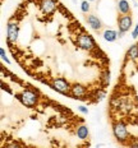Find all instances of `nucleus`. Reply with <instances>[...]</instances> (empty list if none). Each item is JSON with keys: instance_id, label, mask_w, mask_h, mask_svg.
<instances>
[{"instance_id": "obj_12", "label": "nucleus", "mask_w": 138, "mask_h": 148, "mask_svg": "<svg viewBox=\"0 0 138 148\" xmlns=\"http://www.w3.org/2000/svg\"><path fill=\"white\" fill-rule=\"evenodd\" d=\"M78 111H81L82 114H88V109L86 107V106H78Z\"/></svg>"}, {"instance_id": "obj_7", "label": "nucleus", "mask_w": 138, "mask_h": 148, "mask_svg": "<svg viewBox=\"0 0 138 148\" xmlns=\"http://www.w3.org/2000/svg\"><path fill=\"white\" fill-rule=\"evenodd\" d=\"M118 38V32H115L114 29H106L104 32V40L107 42H114Z\"/></svg>"}, {"instance_id": "obj_9", "label": "nucleus", "mask_w": 138, "mask_h": 148, "mask_svg": "<svg viewBox=\"0 0 138 148\" xmlns=\"http://www.w3.org/2000/svg\"><path fill=\"white\" fill-rule=\"evenodd\" d=\"M127 56L128 58H131L132 60H136V59H138V43H136V45L131 46L127 52Z\"/></svg>"}, {"instance_id": "obj_14", "label": "nucleus", "mask_w": 138, "mask_h": 148, "mask_svg": "<svg viewBox=\"0 0 138 148\" xmlns=\"http://www.w3.org/2000/svg\"><path fill=\"white\" fill-rule=\"evenodd\" d=\"M124 33H125V32L119 31V32H118V37H123V36H124Z\"/></svg>"}, {"instance_id": "obj_13", "label": "nucleus", "mask_w": 138, "mask_h": 148, "mask_svg": "<svg viewBox=\"0 0 138 148\" xmlns=\"http://www.w3.org/2000/svg\"><path fill=\"white\" fill-rule=\"evenodd\" d=\"M132 36H133V38H137L138 37V24L136 26V28H134L133 33H132Z\"/></svg>"}, {"instance_id": "obj_1", "label": "nucleus", "mask_w": 138, "mask_h": 148, "mask_svg": "<svg viewBox=\"0 0 138 148\" xmlns=\"http://www.w3.org/2000/svg\"><path fill=\"white\" fill-rule=\"evenodd\" d=\"M24 88L22 92L17 93L16 97L22 102V105L24 107H35L39 103V91L36 88Z\"/></svg>"}, {"instance_id": "obj_8", "label": "nucleus", "mask_w": 138, "mask_h": 148, "mask_svg": "<svg viewBox=\"0 0 138 148\" xmlns=\"http://www.w3.org/2000/svg\"><path fill=\"white\" fill-rule=\"evenodd\" d=\"M118 9L122 14H129L131 13V7L127 0H119L118 3Z\"/></svg>"}, {"instance_id": "obj_10", "label": "nucleus", "mask_w": 138, "mask_h": 148, "mask_svg": "<svg viewBox=\"0 0 138 148\" xmlns=\"http://www.w3.org/2000/svg\"><path fill=\"white\" fill-rule=\"evenodd\" d=\"M81 10H82V13H88V10H90L88 0H83V1L81 3Z\"/></svg>"}, {"instance_id": "obj_3", "label": "nucleus", "mask_w": 138, "mask_h": 148, "mask_svg": "<svg viewBox=\"0 0 138 148\" xmlns=\"http://www.w3.org/2000/svg\"><path fill=\"white\" fill-rule=\"evenodd\" d=\"M40 10L45 14H52L54 12L58 10L60 3L58 0H37Z\"/></svg>"}, {"instance_id": "obj_5", "label": "nucleus", "mask_w": 138, "mask_h": 148, "mask_svg": "<svg viewBox=\"0 0 138 148\" xmlns=\"http://www.w3.org/2000/svg\"><path fill=\"white\" fill-rule=\"evenodd\" d=\"M87 23H88V26L93 29V31H100V28L102 27L101 20H100L96 16H88V18H87Z\"/></svg>"}, {"instance_id": "obj_11", "label": "nucleus", "mask_w": 138, "mask_h": 148, "mask_svg": "<svg viewBox=\"0 0 138 148\" xmlns=\"http://www.w3.org/2000/svg\"><path fill=\"white\" fill-rule=\"evenodd\" d=\"M0 52H1V58H3V60H4V61H7L8 64H10L9 59H8V58H7V55H5V50L3 49V47H1V50H0Z\"/></svg>"}, {"instance_id": "obj_15", "label": "nucleus", "mask_w": 138, "mask_h": 148, "mask_svg": "<svg viewBox=\"0 0 138 148\" xmlns=\"http://www.w3.org/2000/svg\"><path fill=\"white\" fill-rule=\"evenodd\" d=\"M88 1H93V0H88Z\"/></svg>"}, {"instance_id": "obj_6", "label": "nucleus", "mask_w": 138, "mask_h": 148, "mask_svg": "<svg viewBox=\"0 0 138 148\" xmlns=\"http://www.w3.org/2000/svg\"><path fill=\"white\" fill-rule=\"evenodd\" d=\"M75 135L81 139V141H84L87 137H88V128H87L84 124H81V125L75 130Z\"/></svg>"}, {"instance_id": "obj_2", "label": "nucleus", "mask_w": 138, "mask_h": 148, "mask_svg": "<svg viewBox=\"0 0 138 148\" xmlns=\"http://www.w3.org/2000/svg\"><path fill=\"white\" fill-rule=\"evenodd\" d=\"M113 134L120 144L129 146V143H131V141H129L131 134L128 132L127 125L123 121H114L113 123Z\"/></svg>"}, {"instance_id": "obj_4", "label": "nucleus", "mask_w": 138, "mask_h": 148, "mask_svg": "<svg viewBox=\"0 0 138 148\" xmlns=\"http://www.w3.org/2000/svg\"><path fill=\"white\" fill-rule=\"evenodd\" d=\"M118 27H119V31L128 32L132 27V17L129 14L120 16L118 18Z\"/></svg>"}]
</instances>
